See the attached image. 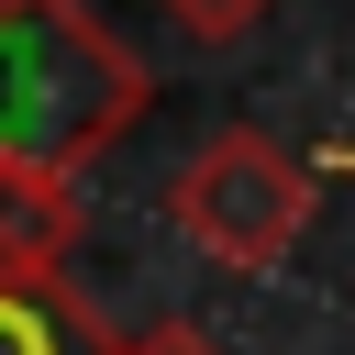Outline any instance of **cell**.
<instances>
[{"label": "cell", "mask_w": 355, "mask_h": 355, "mask_svg": "<svg viewBox=\"0 0 355 355\" xmlns=\"http://www.w3.org/2000/svg\"><path fill=\"white\" fill-rule=\"evenodd\" d=\"M155 78L89 0H0V155L78 178L144 122Z\"/></svg>", "instance_id": "6da1fadb"}, {"label": "cell", "mask_w": 355, "mask_h": 355, "mask_svg": "<svg viewBox=\"0 0 355 355\" xmlns=\"http://www.w3.org/2000/svg\"><path fill=\"white\" fill-rule=\"evenodd\" d=\"M311 200H322V178H311L277 133H255V122L211 133V144L166 178V222H178V244L211 255V266H233V277H277L288 244L311 233Z\"/></svg>", "instance_id": "7a4b0ae2"}, {"label": "cell", "mask_w": 355, "mask_h": 355, "mask_svg": "<svg viewBox=\"0 0 355 355\" xmlns=\"http://www.w3.org/2000/svg\"><path fill=\"white\" fill-rule=\"evenodd\" d=\"M78 222H89V211H78V178L0 155V277H67Z\"/></svg>", "instance_id": "3957f363"}, {"label": "cell", "mask_w": 355, "mask_h": 355, "mask_svg": "<svg viewBox=\"0 0 355 355\" xmlns=\"http://www.w3.org/2000/svg\"><path fill=\"white\" fill-rule=\"evenodd\" d=\"M122 333L67 277H0V355H111Z\"/></svg>", "instance_id": "277c9868"}, {"label": "cell", "mask_w": 355, "mask_h": 355, "mask_svg": "<svg viewBox=\"0 0 355 355\" xmlns=\"http://www.w3.org/2000/svg\"><path fill=\"white\" fill-rule=\"evenodd\" d=\"M155 11H166V22H178L189 44H233V33H255V22L277 11V0H155Z\"/></svg>", "instance_id": "5b68a950"}, {"label": "cell", "mask_w": 355, "mask_h": 355, "mask_svg": "<svg viewBox=\"0 0 355 355\" xmlns=\"http://www.w3.org/2000/svg\"><path fill=\"white\" fill-rule=\"evenodd\" d=\"M111 355H222V344H211L200 322H144V333H122Z\"/></svg>", "instance_id": "8992f818"}, {"label": "cell", "mask_w": 355, "mask_h": 355, "mask_svg": "<svg viewBox=\"0 0 355 355\" xmlns=\"http://www.w3.org/2000/svg\"><path fill=\"white\" fill-rule=\"evenodd\" d=\"M333 178H355V144H333Z\"/></svg>", "instance_id": "52a82bcc"}]
</instances>
